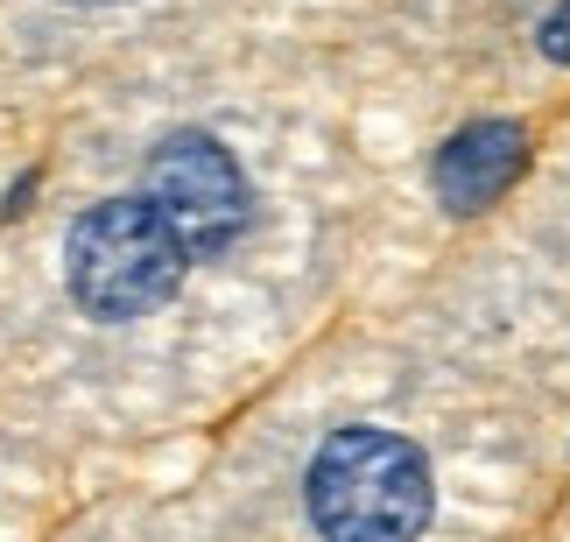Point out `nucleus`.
I'll use <instances>...</instances> for the list:
<instances>
[{
	"label": "nucleus",
	"instance_id": "f257e3e1",
	"mask_svg": "<svg viewBox=\"0 0 570 542\" xmlns=\"http://www.w3.org/2000/svg\"><path fill=\"white\" fill-rule=\"evenodd\" d=\"M303 501H311V522L324 542H415L430 529L436 486H430V459L409 437L353 423L324 437L311 480H303Z\"/></svg>",
	"mask_w": 570,
	"mask_h": 542
},
{
	"label": "nucleus",
	"instance_id": "f03ea898",
	"mask_svg": "<svg viewBox=\"0 0 570 542\" xmlns=\"http://www.w3.org/2000/svg\"><path fill=\"white\" fill-rule=\"evenodd\" d=\"M190 268V254L177 247V233L163 226V211L148 198H99L63 240V282L71 303L99 324L148 317L177 296V282Z\"/></svg>",
	"mask_w": 570,
	"mask_h": 542
},
{
	"label": "nucleus",
	"instance_id": "7ed1b4c3",
	"mask_svg": "<svg viewBox=\"0 0 570 542\" xmlns=\"http://www.w3.org/2000/svg\"><path fill=\"white\" fill-rule=\"evenodd\" d=\"M141 198L163 211V226L177 233V247L190 262L226 254L247 233V211H254L247 169L233 162V148L218 135H197V127H177V135H163L148 148Z\"/></svg>",
	"mask_w": 570,
	"mask_h": 542
},
{
	"label": "nucleus",
	"instance_id": "20e7f679",
	"mask_svg": "<svg viewBox=\"0 0 570 542\" xmlns=\"http://www.w3.org/2000/svg\"><path fill=\"white\" fill-rule=\"evenodd\" d=\"M529 169V127L521 120H472L436 148V198L451 211H487L521 184Z\"/></svg>",
	"mask_w": 570,
	"mask_h": 542
},
{
	"label": "nucleus",
	"instance_id": "39448f33",
	"mask_svg": "<svg viewBox=\"0 0 570 542\" xmlns=\"http://www.w3.org/2000/svg\"><path fill=\"white\" fill-rule=\"evenodd\" d=\"M542 57H550V63H570V0H563V8L550 14V21H542Z\"/></svg>",
	"mask_w": 570,
	"mask_h": 542
}]
</instances>
